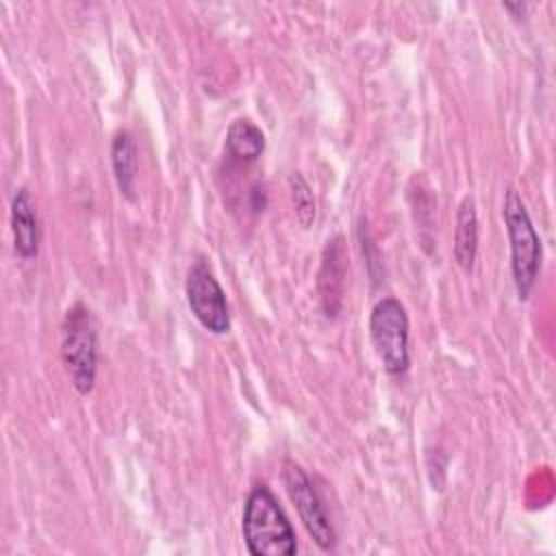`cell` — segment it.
Returning a JSON list of instances; mask_svg holds the SVG:
<instances>
[{
    "instance_id": "cell-3",
    "label": "cell",
    "mask_w": 556,
    "mask_h": 556,
    "mask_svg": "<svg viewBox=\"0 0 556 556\" xmlns=\"http://www.w3.org/2000/svg\"><path fill=\"white\" fill-rule=\"evenodd\" d=\"M61 358L76 391L87 395L93 389L98 371V337L91 311L83 302L65 311L61 324Z\"/></svg>"
},
{
    "instance_id": "cell-9",
    "label": "cell",
    "mask_w": 556,
    "mask_h": 556,
    "mask_svg": "<svg viewBox=\"0 0 556 556\" xmlns=\"http://www.w3.org/2000/svg\"><path fill=\"white\" fill-rule=\"evenodd\" d=\"M111 165H113V174H115V182L119 193L128 200L135 202L137 198V189H135V180H137V146L135 139L128 130H117L111 139Z\"/></svg>"
},
{
    "instance_id": "cell-2",
    "label": "cell",
    "mask_w": 556,
    "mask_h": 556,
    "mask_svg": "<svg viewBox=\"0 0 556 556\" xmlns=\"http://www.w3.org/2000/svg\"><path fill=\"white\" fill-rule=\"evenodd\" d=\"M502 217L510 239V271L519 300H526L536 282L541 267V239L532 226L526 204L515 187L504 193Z\"/></svg>"
},
{
    "instance_id": "cell-1",
    "label": "cell",
    "mask_w": 556,
    "mask_h": 556,
    "mask_svg": "<svg viewBox=\"0 0 556 556\" xmlns=\"http://www.w3.org/2000/svg\"><path fill=\"white\" fill-rule=\"evenodd\" d=\"M241 532L252 556H293L295 532L267 484H254L245 497Z\"/></svg>"
},
{
    "instance_id": "cell-8",
    "label": "cell",
    "mask_w": 556,
    "mask_h": 556,
    "mask_svg": "<svg viewBox=\"0 0 556 556\" xmlns=\"http://www.w3.org/2000/svg\"><path fill=\"white\" fill-rule=\"evenodd\" d=\"M11 230L15 252L22 258H35L39 250V222L26 187H20L11 200Z\"/></svg>"
},
{
    "instance_id": "cell-10",
    "label": "cell",
    "mask_w": 556,
    "mask_h": 556,
    "mask_svg": "<svg viewBox=\"0 0 556 556\" xmlns=\"http://www.w3.org/2000/svg\"><path fill=\"white\" fill-rule=\"evenodd\" d=\"M478 252V215L471 195H465L454 228V258L463 271H471Z\"/></svg>"
},
{
    "instance_id": "cell-4",
    "label": "cell",
    "mask_w": 556,
    "mask_h": 556,
    "mask_svg": "<svg viewBox=\"0 0 556 556\" xmlns=\"http://www.w3.org/2000/svg\"><path fill=\"white\" fill-rule=\"evenodd\" d=\"M369 337L389 374L400 376L408 369V315L400 300L382 298L374 304L369 315Z\"/></svg>"
},
{
    "instance_id": "cell-6",
    "label": "cell",
    "mask_w": 556,
    "mask_h": 556,
    "mask_svg": "<svg viewBox=\"0 0 556 556\" xmlns=\"http://www.w3.org/2000/svg\"><path fill=\"white\" fill-rule=\"evenodd\" d=\"M282 480L287 486V493L291 497V502L295 504L300 519L306 528V532L311 534V539L324 549L330 552L337 545V532L326 515V508L311 482V478L306 476V471L293 463V460H285L282 465Z\"/></svg>"
},
{
    "instance_id": "cell-11",
    "label": "cell",
    "mask_w": 556,
    "mask_h": 556,
    "mask_svg": "<svg viewBox=\"0 0 556 556\" xmlns=\"http://www.w3.org/2000/svg\"><path fill=\"white\" fill-rule=\"evenodd\" d=\"M226 150L239 161H256L265 150V135L250 119H235L226 130Z\"/></svg>"
},
{
    "instance_id": "cell-13",
    "label": "cell",
    "mask_w": 556,
    "mask_h": 556,
    "mask_svg": "<svg viewBox=\"0 0 556 556\" xmlns=\"http://www.w3.org/2000/svg\"><path fill=\"white\" fill-rule=\"evenodd\" d=\"M267 206V193L263 185H254L252 189V208L254 211H263Z\"/></svg>"
},
{
    "instance_id": "cell-12",
    "label": "cell",
    "mask_w": 556,
    "mask_h": 556,
    "mask_svg": "<svg viewBox=\"0 0 556 556\" xmlns=\"http://www.w3.org/2000/svg\"><path fill=\"white\" fill-rule=\"evenodd\" d=\"M289 191H291V200H293V211L298 222L308 228L315 219V198L313 191L308 187V182L304 180L302 174H291L289 176Z\"/></svg>"
},
{
    "instance_id": "cell-5",
    "label": "cell",
    "mask_w": 556,
    "mask_h": 556,
    "mask_svg": "<svg viewBox=\"0 0 556 556\" xmlns=\"http://www.w3.org/2000/svg\"><path fill=\"white\" fill-rule=\"evenodd\" d=\"M185 295L193 317L208 332L226 334L230 330V313L224 289L204 258H195L191 263L185 280Z\"/></svg>"
},
{
    "instance_id": "cell-7",
    "label": "cell",
    "mask_w": 556,
    "mask_h": 556,
    "mask_svg": "<svg viewBox=\"0 0 556 556\" xmlns=\"http://www.w3.org/2000/svg\"><path fill=\"white\" fill-rule=\"evenodd\" d=\"M345 276H348L345 239L341 235H334L324 245L321 267H319V278H317L321 308L328 317H337V313L341 311Z\"/></svg>"
}]
</instances>
